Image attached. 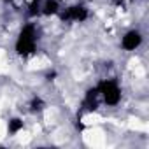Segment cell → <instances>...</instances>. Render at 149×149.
<instances>
[{
  "mask_svg": "<svg viewBox=\"0 0 149 149\" xmlns=\"http://www.w3.org/2000/svg\"><path fill=\"white\" fill-rule=\"evenodd\" d=\"M98 93H100V98L105 105L109 107H118L123 100V91H121V86L116 79H104L98 86Z\"/></svg>",
  "mask_w": 149,
  "mask_h": 149,
  "instance_id": "cell-1",
  "label": "cell"
},
{
  "mask_svg": "<svg viewBox=\"0 0 149 149\" xmlns=\"http://www.w3.org/2000/svg\"><path fill=\"white\" fill-rule=\"evenodd\" d=\"M142 42H144L142 32L137 30V28H130V30H126V32L123 33V37H121V40H119V47H121L125 53H133V51H137V49L142 46Z\"/></svg>",
  "mask_w": 149,
  "mask_h": 149,
  "instance_id": "cell-2",
  "label": "cell"
},
{
  "mask_svg": "<svg viewBox=\"0 0 149 149\" xmlns=\"http://www.w3.org/2000/svg\"><path fill=\"white\" fill-rule=\"evenodd\" d=\"M60 2H63V0H60Z\"/></svg>",
  "mask_w": 149,
  "mask_h": 149,
  "instance_id": "cell-3",
  "label": "cell"
}]
</instances>
